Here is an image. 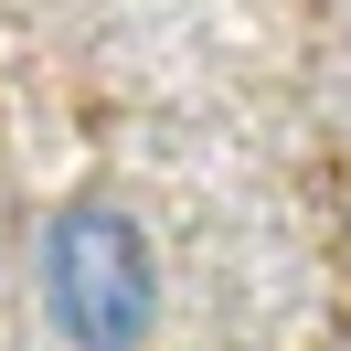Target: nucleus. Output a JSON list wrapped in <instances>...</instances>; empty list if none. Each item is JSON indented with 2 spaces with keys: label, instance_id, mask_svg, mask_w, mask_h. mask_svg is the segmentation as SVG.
I'll use <instances>...</instances> for the list:
<instances>
[{
  "label": "nucleus",
  "instance_id": "nucleus-1",
  "mask_svg": "<svg viewBox=\"0 0 351 351\" xmlns=\"http://www.w3.org/2000/svg\"><path fill=\"white\" fill-rule=\"evenodd\" d=\"M32 277H43V319L75 351H138L160 319V256L138 234V213H117V202H64L43 223Z\"/></svg>",
  "mask_w": 351,
  "mask_h": 351
}]
</instances>
